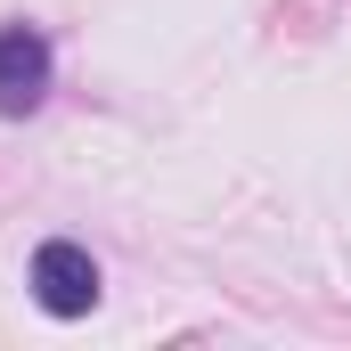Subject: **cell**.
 Returning <instances> with one entry per match:
<instances>
[{
	"label": "cell",
	"mask_w": 351,
	"mask_h": 351,
	"mask_svg": "<svg viewBox=\"0 0 351 351\" xmlns=\"http://www.w3.org/2000/svg\"><path fill=\"white\" fill-rule=\"evenodd\" d=\"M25 286H33V302L49 319H90L98 311V262H90V245H74V237H49L33 254V269H25Z\"/></svg>",
	"instance_id": "1"
},
{
	"label": "cell",
	"mask_w": 351,
	"mask_h": 351,
	"mask_svg": "<svg viewBox=\"0 0 351 351\" xmlns=\"http://www.w3.org/2000/svg\"><path fill=\"white\" fill-rule=\"evenodd\" d=\"M58 82V58H49V41L33 33V25H0V114L8 123H25L41 98Z\"/></svg>",
	"instance_id": "2"
}]
</instances>
